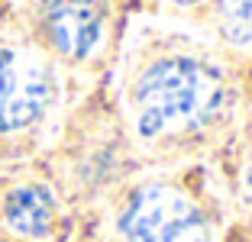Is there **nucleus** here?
<instances>
[{"instance_id": "39448f33", "label": "nucleus", "mask_w": 252, "mask_h": 242, "mask_svg": "<svg viewBox=\"0 0 252 242\" xmlns=\"http://www.w3.org/2000/svg\"><path fill=\"white\" fill-rule=\"evenodd\" d=\"M3 216H7L10 229L30 239H45L55 226V200L45 187H16L3 204Z\"/></svg>"}, {"instance_id": "423d86ee", "label": "nucleus", "mask_w": 252, "mask_h": 242, "mask_svg": "<svg viewBox=\"0 0 252 242\" xmlns=\"http://www.w3.org/2000/svg\"><path fill=\"white\" fill-rule=\"evenodd\" d=\"M217 26L233 45H252V0H220Z\"/></svg>"}, {"instance_id": "f257e3e1", "label": "nucleus", "mask_w": 252, "mask_h": 242, "mask_svg": "<svg viewBox=\"0 0 252 242\" xmlns=\"http://www.w3.org/2000/svg\"><path fill=\"white\" fill-rule=\"evenodd\" d=\"M223 81L210 65L188 55L158 59L133 84V117L142 139L200 126L217 113Z\"/></svg>"}, {"instance_id": "20e7f679", "label": "nucleus", "mask_w": 252, "mask_h": 242, "mask_svg": "<svg viewBox=\"0 0 252 242\" xmlns=\"http://www.w3.org/2000/svg\"><path fill=\"white\" fill-rule=\"evenodd\" d=\"M104 16V0H49L42 30L59 55L81 61L100 45Z\"/></svg>"}, {"instance_id": "f03ea898", "label": "nucleus", "mask_w": 252, "mask_h": 242, "mask_svg": "<svg viewBox=\"0 0 252 242\" xmlns=\"http://www.w3.org/2000/svg\"><path fill=\"white\" fill-rule=\"evenodd\" d=\"M126 242H210L200 210L168 184H149L133 194L120 220Z\"/></svg>"}, {"instance_id": "7ed1b4c3", "label": "nucleus", "mask_w": 252, "mask_h": 242, "mask_svg": "<svg viewBox=\"0 0 252 242\" xmlns=\"http://www.w3.org/2000/svg\"><path fill=\"white\" fill-rule=\"evenodd\" d=\"M55 81L39 59L20 49H0V132L32 126L52 103Z\"/></svg>"}, {"instance_id": "0eeeda50", "label": "nucleus", "mask_w": 252, "mask_h": 242, "mask_svg": "<svg viewBox=\"0 0 252 242\" xmlns=\"http://www.w3.org/2000/svg\"><path fill=\"white\" fill-rule=\"evenodd\" d=\"M243 194H246V200L252 204V161L246 165V171H243Z\"/></svg>"}, {"instance_id": "6e6552de", "label": "nucleus", "mask_w": 252, "mask_h": 242, "mask_svg": "<svg viewBox=\"0 0 252 242\" xmlns=\"http://www.w3.org/2000/svg\"><path fill=\"white\" fill-rule=\"evenodd\" d=\"M175 3H181V7H191V3H200V0H175Z\"/></svg>"}]
</instances>
